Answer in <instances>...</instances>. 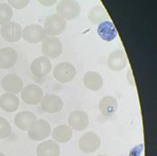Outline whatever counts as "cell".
I'll return each mask as SVG.
<instances>
[{
    "label": "cell",
    "mask_w": 157,
    "mask_h": 156,
    "mask_svg": "<svg viewBox=\"0 0 157 156\" xmlns=\"http://www.w3.org/2000/svg\"><path fill=\"white\" fill-rule=\"evenodd\" d=\"M60 148L55 141H44L36 148L37 156H60Z\"/></svg>",
    "instance_id": "obj_17"
},
{
    "label": "cell",
    "mask_w": 157,
    "mask_h": 156,
    "mask_svg": "<svg viewBox=\"0 0 157 156\" xmlns=\"http://www.w3.org/2000/svg\"><path fill=\"white\" fill-rule=\"evenodd\" d=\"M68 124L72 129L76 131H83L87 128L89 117L83 110H74L69 115Z\"/></svg>",
    "instance_id": "obj_13"
},
{
    "label": "cell",
    "mask_w": 157,
    "mask_h": 156,
    "mask_svg": "<svg viewBox=\"0 0 157 156\" xmlns=\"http://www.w3.org/2000/svg\"><path fill=\"white\" fill-rule=\"evenodd\" d=\"M19 103V99L14 94L5 93L0 96V108L5 112H15L18 109Z\"/></svg>",
    "instance_id": "obj_20"
},
{
    "label": "cell",
    "mask_w": 157,
    "mask_h": 156,
    "mask_svg": "<svg viewBox=\"0 0 157 156\" xmlns=\"http://www.w3.org/2000/svg\"><path fill=\"white\" fill-rule=\"evenodd\" d=\"M67 27V21L58 14L48 16L44 22V31L49 37H57L64 32Z\"/></svg>",
    "instance_id": "obj_2"
},
{
    "label": "cell",
    "mask_w": 157,
    "mask_h": 156,
    "mask_svg": "<svg viewBox=\"0 0 157 156\" xmlns=\"http://www.w3.org/2000/svg\"><path fill=\"white\" fill-rule=\"evenodd\" d=\"M1 36L5 41L9 43H16L18 42L22 37L23 29L19 23L16 22H9L2 25L0 29Z\"/></svg>",
    "instance_id": "obj_8"
},
{
    "label": "cell",
    "mask_w": 157,
    "mask_h": 156,
    "mask_svg": "<svg viewBox=\"0 0 157 156\" xmlns=\"http://www.w3.org/2000/svg\"><path fill=\"white\" fill-rule=\"evenodd\" d=\"M2 88L6 93L17 95L22 91L23 82L22 78L14 74H9L2 79Z\"/></svg>",
    "instance_id": "obj_12"
},
{
    "label": "cell",
    "mask_w": 157,
    "mask_h": 156,
    "mask_svg": "<svg viewBox=\"0 0 157 156\" xmlns=\"http://www.w3.org/2000/svg\"><path fill=\"white\" fill-rule=\"evenodd\" d=\"M57 14L65 20H74L80 15V5L76 0H60L56 5Z\"/></svg>",
    "instance_id": "obj_1"
},
{
    "label": "cell",
    "mask_w": 157,
    "mask_h": 156,
    "mask_svg": "<svg viewBox=\"0 0 157 156\" xmlns=\"http://www.w3.org/2000/svg\"><path fill=\"white\" fill-rule=\"evenodd\" d=\"M29 1L30 0H7L10 7H13L16 10H22L25 8L29 4Z\"/></svg>",
    "instance_id": "obj_26"
},
{
    "label": "cell",
    "mask_w": 157,
    "mask_h": 156,
    "mask_svg": "<svg viewBox=\"0 0 157 156\" xmlns=\"http://www.w3.org/2000/svg\"><path fill=\"white\" fill-rule=\"evenodd\" d=\"M128 60L125 53L122 51L111 52L108 57V67L112 71H121L127 66Z\"/></svg>",
    "instance_id": "obj_14"
},
{
    "label": "cell",
    "mask_w": 157,
    "mask_h": 156,
    "mask_svg": "<svg viewBox=\"0 0 157 156\" xmlns=\"http://www.w3.org/2000/svg\"><path fill=\"white\" fill-rule=\"evenodd\" d=\"M64 106L63 100L59 96L48 94L42 97L41 107L42 110L48 114H56L60 112Z\"/></svg>",
    "instance_id": "obj_10"
},
{
    "label": "cell",
    "mask_w": 157,
    "mask_h": 156,
    "mask_svg": "<svg viewBox=\"0 0 157 156\" xmlns=\"http://www.w3.org/2000/svg\"><path fill=\"white\" fill-rule=\"evenodd\" d=\"M13 17V10L10 5L7 3L0 4V24L4 25L10 22Z\"/></svg>",
    "instance_id": "obj_24"
},
{
    "label": "cell",
    "mask_w": 157,
    "mask_h": 156,
    "mask_svg": "<svg viewBox=\"0 0 157 156\" xmlns=\"http://www.w3.org/2000/svg\"><path fill=\"white\" fill-rule=\"evenodd\" d=\"M63 51L60 40L56 37H47L42 43V52L48 58L55 59L59 57Z\"/></svg>",
    "instance_id": "obj_5"
},
{
    "label": "cell",
    "mask_w": 157,
    "mask_h": 156,
    "mask_svg": "<svg viewBox=\"0 0 157 156\" xmlns=\"http://www.w3.org/2000/svg\"><path fill=\"white\" fill-rule=\"evenodd\" d=\"M0 156H5V154H4L3 153H1V152H0Z\"/></svg>",
    "instance_id": "obj_28"
},
{
    "label": "cell",
    "mask_w": 157,
    "mask_h": 156,
    "mask_svg": "<svg viewBox=\"0 0 157 156\" xmlns=\"http://www.w3.org/2000/svg\"><path fill=\"white\" fill-rule=\"evenodd\" d=\"M11 133V126L7 120L0 116V139L9 137Z\"/></svg>",
    "instance_id": "obj_25"
},
{
    "label": "cell",
    "mask_w": 157,
    "mask_h": 156,
    "mask_svg": "<svg viewBox=\"0 0 157 156\" xmlns=\"http://www.w3.org/2000/svg\"><path fill=\"white\" fill-rule=\"evenodd\" d=\"M83 83L88 89L97 91L103 87L104 80L99 73L95 71H87L84 76Z\"/></svg>",
    "instance_id": "obj_18"
},
{
    "label": "cell",
    "mask_w": 157,
    "mask_h": 156,
    "mask_svg": "<svg viewBox=\"0 0 157 156\" xmlns=\"http://www.w3.org/2000/svg\"><path fill=\"white\" fill-rule=\"evenodd\" d=\"M42 97V89L36 84H29L22 89V99L28 105H36L40 103Z\"/></svg>",
    "instance_id": "obj_7"
},
{
    "label": "cell",
    "mask_w": 157,
    "mask_h": 156,
    "mask_svg": "<svg viewBox=\"0 0 157 156\" xmlns=\"http://www.w3.org/2000/svg\"><path fill=\"white\" fill-rule=\"evenodd\" d=\"M98 156H107V155H105V154H100V155H98Z\"/></svg>",
    "instance_id": "obj_29"
},
{
    "label": "cell",
    "mask_w": 157,
    "mask_h": 156,
    "mask_svg": "<svg viewBox=\"0 0 157 156\" xmlns=\"http://www.w3.org/2000/svg\"><path fill=\"white\" fill-rule=\"evenodd\" d=\"M51 127L49 123L43 119L36 120L28 129V135L32 141L41 142L51 134Z\"/></svg>",
    "instance_id": "obj_3"
},
{
    "label": "cell",
    "mask_w": 157,
    "mask_h": 156,
    "mask_svg": "<svg viewBox=\"0 0 157 156\" xmlns=\"http://www.w3.org/2000/svg\"><path fill=\"white\" fill-rule=\"evenodd\" d=\"M36 116L30 111H22L17 113L14 118L16 127L22 131H28L31 124L36 121Z\"/></svg>",
    "instance_id": "obj_16"
},
{
    "label": "cell",
    "mask_w": 157,
    "mask_h": 156,
    "mask_svg": "<svg viewBox=\"0 0 157 156\" xmlns=\"http://www.w3.org/2000/svg\"><path fill=\"white\" fill-rule=\"evenodd\" d=\"M52 137L57 143L68 142L73 138V129L67 125H60L51 131Z\"/></svg>",
    "instance_id": "obj_21"
},
{
    "label": "cell",
    "mask_w": 157,
    "mask_h": 156,
    "mask_svg": "<svg viewBox=\"0 0 157 156\" xmlns=\"http://www.w3.org/2000/svg\"><path fill=\"white\" fill-rule=\"evenodd\" d=\"M0 74H1V69H0Z\"/></svg>",
    "instance_id": "obj_30"
},
{
    "label": "cell",
    "mask_w": 157,
    "mask_h": 156,
    "mask_svg": "<svg viewBox=\"0 0 157 156\" xmlns=\"http://www.w3.org/2000/svg\"><path fill=\"white\" fill-rule=\"evenodd\" d=\"M53 75L56 80L60 83H69L76 76V69L72 64L67 62H63L58 64L54 68Z\"/></svg>",
    "instance_id": "obj_6"
},
{
    "label": "cell",
    "mask_w": 157,
    "mask_h": 156,
    "mask_svg": "<svg viewBox=\"0 0 157 156\" xmlns=\"http://www.w3.org/2000/svg\"><path fill=\"white\" fill-rule=\"evenodd\" d=\"M108 18H109V15L107 13L106 10L102 5H98L93 7L88 14L89 21L93 24H99L104 21H106Z\"/></svg>",
    "instance_id": "obj_23"
},
{
    "label": "cell",
    "mask_w": 157,
    "mask_h": 156,
    "mask_svg": "<svg viewBox=\"0 0 157 156\" xmlns=\"http://www.w3.org/2000/svg\"><path fill=\"white\" fill-rule=\"evenodd\" d=\"M38 2L42 5H43V6L49 7V6L56 5L57 0H38Z\"/></svg>",
    "instance_id": "obj_27"
},
{
    "label": "cell",
    "mask_w": 157,
    "mask_h": 156,
    "mask_svg": "<svg viewBox=\"0 0 157 156\" xmlns=\"http://www.w3.org/2000/svg\"><path fill=\"white\" fill-rule=\"evenodd\" d=\"M100 145L101 139L97 133L93 132H88L83 134L78 142L79 150L85 154H93L96 152L100 147Z\"/></svg>",
    "instance_id": "obj_4"
},
{
    "label": "cell",
    "mask_w": 157,
    "mask_h": 156,
    "mask_svg": "<svg viewBox=\"0 0 157 156\" xmlns=\"http://www.w3.org/2000/svg\"><path fill=\"white\" fill-rule=\"evenodd\" d=\"M98 34L103 40L111 42L114 40L117 35L114 24L110 21H104L98 24Z\"/></svg>",
    "instance_id": "obj_22"
},
{
    "label": "cell",
    "mask_w": 157,
    "mask_h": 156,
    "mask_svg": "<svg viewBox=\"0 0 157 156\" xmlns=\"http://www.w3.org/2000/svg\"><path fill=\"white\" fill-rule=\"evenodd\" d=\"M22 37L30 43H37L42 42L47 37L44 29L39 24H29L23 29Z\"/></svg>",
    "instance_id": "obj_9"
},
{
    "label": "cell",
    "mask_w": 157,
    "mask_h": 156,
    "mask_svg": "<svg viewBox=\"0 0 157 156\" xmlns=\"http://www.w3.org/2000/svg\"><path fill=\"white\" fill-rule=\"evenodd\" d=\"M98 109L102 115L105 116H111L115 114L118 109V103L115 98L111 96L103 97L99 103Z\"/></svg>",
    "instance_id": "obj_19"
},
{
    "label": "cell",
    "mask_w": 157,
    "mask_h": 156,
    "mask_svg": "<svg viewBox=\"0 0 157 156\" xmlns=\"http://www.w3.org/2000/svg\"><path fill=\"white\" fill-rule=\"evenodd\" d=\"M17 61V52L13 48L5 47L0 50V69L12 68Z\"/></svg>",
    "instance_id": "obj_15"
},
{
    "label": "cell",
    "mask_w": 157,
    "mask_h": 156,
    "mask_svg": "<svg viewBox=\"0 0 157 156\" xmlns=\"http://www.w3.org/2000/svg\"><path fill=\"white\" fill-rule=\"evenodd\" d=\"M30 70L36 77H45L52 70V64L49 58L40 56L34 60L30 66Z\"/></svg>",
    "instance_id": "obj_11"
}]
</instances>
